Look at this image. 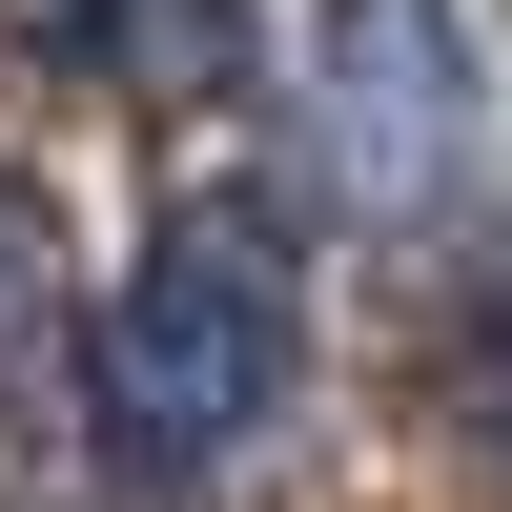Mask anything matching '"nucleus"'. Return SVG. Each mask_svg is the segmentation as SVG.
<instances>
[{
    "label": "nucleus",
    "instance_id": "nucleus-1",
    "mask_svg": "<svg viewBox=\"0 0 512 512\" xmlns=\"http://www.w3.org/2000/svg\"><path fill=\"white\" fill-rule=\"evenodd\" d=\"M103 451L144 492H185V472H226L246 431H267L287 390H308V246H287V205H246V185H205L185 226L123 267V308H103Z\"/></svg>",
    "mask_w": 512,
    "mask_h": 512
},
{
    "label": "nucleus",
    "instance_id": "nucleus-2",
    "mask_svg": "<svg viewBox=\"0 0 512 512\" xmlns=\"http://www.w3.org/2000/svg\"><path fill=\"white\" fill-rule=\"evenodd\" d=\"M308 123L349 164V205H451L492 144V82H472V0H328L308 21Z\"/></svg>",
    "mask_w": 512,
    "mask_h": 512
},
{
    "label": "nucleus",
    "instance_id": "nucleus-3",
    "mask_svg": "<svg viewBox=\"0 0 512 512\" xmlns=\"http://www.w3.org/2000/svg\"><path fill=\"white\" fill-rule=\"evenodd\" d=\"M0 21L41 62H82V82H144V103H205L226 82V0H0Z\"/></svg>",
    "mask_w": 512,
    "mask_h": 512
},
{
    "label": "nucleus",
    "instance_id": "nucleus-4",
    "mask_svg": "<svg viewBox=\"0 0 512 512\" xmlns=\"http://www.w3.org/2000/svg\"><path fill=\"white\" fill-rule=\"evenodd\" d=\"M41 308H62V267H41V205L0 185V390H21V349H41Z\"/></svg>",
    "mask_w": 512,
    "mask_h": 512
},
{
    "label": "nucleus",
    "instance_id": "nucleus-5",
    "mask_svg": "<svg viewBox=\"0 0 512 512\" xmlns=\"http://www.w3.org/2000/svg\"><path fill=\"white\" fill-rule=\"evenodd\" d=\"M451 410H472V451H492V472H512V287H492V308H472V349H451Z\"/></svg>",
    "mask_w": 512,
    "mask_h": 512
}]
</instances>
